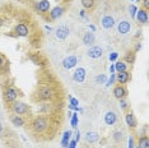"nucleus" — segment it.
<instances>
[{
	"mask_svg": "<svg viewBox=\"0 0 149 148\" xmlns=\"http://www.w3.org/2000/svg\"><path fill=\"white\" fill-rule=\"evenodd\" d=\"M77 144H78V142L75 139H70L69 144H68V148H77Z\"/></svg>",
	"mask_w": 149,
	"mask_h": 148,
	"instance_id": "e433bc0d",
	"label": "nucleus"
},
{
	"mask_svg": "<svg viewBox=\"0 0 149 148\" xmlns=\"http://www.w3.org/2000/svg\"><path fill=\"white\" fill-rule=\"evenodd\" d=\"M101 24H102L104 29H111L115 27L116 22H115V18L112 15H104V17H102V19H101Z\"/></svg>",
	"mask_w": 149,
	"mask_h": 148,
	"instance_id": "4468645a",
	"label": "nucleus"
},
{
	"mask_svg": "<svg viewBox=\"0 0 149 148\" xmlns=\"http://www.w3.org/2000/svg\"><path fill=\"white\" fill-rule=\"evenodd\" d=\"M112 95L115 96V98L121 100V98H125V97L127 96V91H126V88H125L123 84H117V86L113 87Z\"/></svg>",
	"mask_w": 149,
	"mask_h": 148,
	"instance_id": "1a4fd4ad",
	"label": "nucleus"
},
{
	"mask_svg": "<svg viewBox=\"0 0 149 148\" xmlns=\"http://www.w3.org/2000/svg\"><path fill=\"white\" fill-rule=\"evenodd\" d=\"M115 82H116V75H115V73H113V74H111L110 75V79H107L106 87H111L112 84H115Z\"/></svg>",
	"mask_w": 149,
	"mask_h": 148,
	"instance_id": "7c9ffc66",
	"label": "nucleus"
},
{
	"mask_svg": "<svg viewBox=\"0 0 149 148\" xmlns=\"http://www.w3.org/2000/svg\"><path fill=\"white\" fill-rule=\"evenodd\" d=\"M138 1H140V0H138Z\"/></svg>",
	"mask_w": 149,
	"mask_h": 148,
	"instance_id": "09e8293b",
	"label": "nucleus"
},
{
	"mask_svg": "<svg viewBox=\"0 0 149 148\" xmlns=\"http://www.w3.org/2000/svg\"><path fill=\"white\" fill-rule=\"evenodd\" d=\"M140 49H141V45H140V43H136V46H135V52L139 51Z\"/></svg>",
	"mask_w": 149,
	"mask_h": 148,
	"instance_id": "ea45409f",
	"label": "nucleus"
},
{
	"mask_svg": "<svg viewBox=\"0 0 149 148\" xmlns=\"http://www.w3.org/2000/svg\"><path fill=\"white\" fill-rule=\"evenodd\" d=\"M136 12H138V8L135 5H130V6H129V13H130V15L133 17V18H135Z\"/></svg>",
	"mask_w": 149,
	"mask_h": 148,
	"instance_id": "2f4dec72",
	"label": "nucleus"
},
{
	"mask_svg": "<svg viewBox=\"0 0 149 148\" xmlns=\"http://www.w3.org/2000/svg\"><path fill=\"white\" fill-rule=\"evenodd\" d=\"M112 137H113V140L116 143H118V142H121L123 140V132L121 130H116V132H113V134H112Z\"/></svg>",
	"mask_w": 149,
	"mask_h": 148,
	"instance_id": "cd10ccee",
	"label": "nucleus"
},
{
	"mask_svg": "<svg viewBox=\"0 0 149 148\" xmlns=\"http://www.w3.org/2000/svg\"><path fill=\"white\" fill-rule=\"evenodd\" d=\"M37 97H38V100L47 102V101H51L55 97V92H54L51 86H42L37 91Z\"/></svg>",
	"mask_w": 149,
	"mask_h": 148,
	"instance_id": "7ed1b4c3",
	"label": "nucleus"
},
{
	"mask_svg": "<svg viewBox=\"0 0 149 148\" xmlns=\"http://www.w3.org/2000/svg\"><path fill=\"white\" fill-rule=\"evenodd\" d=\"M70 125H72L74 129L78 126V114L77 112L72 114V116H70Z\"/></svg>",
	"mask_w": 149,
	"mask_h": 148,
	"instance_id": "c85d7f7f",
	"label": "nucleus"
},
{
	"mask_svg": "<svg viewBox=\"0 0 149 148\" xmlns=\"http://www.w3.org/2000/svg\"><path fill=\"white\" fill-rule=\"evenodd\" d=\"M49 125H50V123H49V119L45 116H36L35 119L32 120V123H31V128H32V130L35 133L37 134H42V133H45L47 129H49Z\"/></svg>",
	"mask_w": 149,
	"mask_h": 148,
	"instance_id": "f257e3e1",
	"label": "nucleus"
},
{
	"mask_svg": "<svg viewBox=\"0 0 149 148\" xmlns=\"http://www.w3.org/2000/svg\"><path fill=\"white\" fill-rule=\"evenodd\" d=\"M89 28H91V32H94V31H96V27H94L93 24H91V26H89Z\"/></svg>",
	"mask_w": 149,
	"mask_h": 148,
	"instance_id": "79ce46f5",
	"label": "nucleus"
},
{
	"mask_svg": "<svg viewBox=\"0 0 149 148\" xmlns=\"http://www.w3.org/2000/svg\"><path fill=\"white\" fill-rule=\"evenodd\" d=\"M96 82L100 83V84H104V83L107 82L106 74H100V75H97V77H96Z\"/></svg>",
	"mask_w": 149,
	"mask_h": 148,
	"instance_id": "c756f323",
	"label": "nucleus"
},
{
	"mask_svg": "<svg viewBox=\"0 0 149 148\" xmlns=\"http://www.w3.org/2000/svg\"><path fill=\"white\" fill-rule=\"evenodd\" d=\"M135 18H136V21L140 23V24H147V23H148V18H149L148 10H145V9H143V8L138 9Z\"/></svg>",
	"mask_w": 149,
	"mask_h": 148,
	"instance_id": "2eb2a0df",
	"label": "nucleus"
},
{
	"mask_svg": "<svg viewBox=\"0 0 149 148\" xmlns=\"http://www.w3.org/2000/svg\"><path fill=\"white\" fill-rule=\"evenodd\" d=\"M87 55L91 59H100L103 55V49L101 46H92L89 50L87 51Z\"/></svg>",
	"mask_w": 149,
	"mask_h": 148,
	"instance_id": "9d476101",
	"label": "nucleus"
},
{
	"mask_svg": "<svg viewBox=\"0 0 149 148\" xmlns=\"http://www.w3.org/2000/svg\"><path fill=\"white\" fill-rule=\"evenodd\" d=\"M10 121H12V124L14 126H17V128H19V126H23L26 124V121H24V119L21 116V115H13L12 117H10Z\"/></svg>",
	"mask_w": 149,
	"mask_h": 148,
	"instance_id": "aec40b11",
	"label": "nucleus"
},
{
	"mask_svg": "<svg viewBox=\"0 0 149 148\" xmlns=\"http://www.w3.org/2000/svg\"><path fill=\"white\" fill-rule=\"evenodd\" d=\"M135 61V52H127L124 58V63L126 64H133Z\"/></svg>",
	"mask_w": 149,
	"mask_h": 148,
	"instance_id": "a878e982",
	"label": "nucleus"
},
{
	"mask_svg": "<svg viewBox=\"0 0 149 148\" xmlns=\"http://www.w3.org/2000/svg\"><path fill=\"white\" fill-rule=\"evenodd\" d=\"M125 121H126L127 126L131 128V129H135V128L138 126V120L133 112H127L126 115H125Z\"/></svg>",
	"mask_w": 149,
	"mask_h": 148,
	"instance_id": "a211bd4d",
	"label": "nucleus"
},
{
	"mask_svg": "<svg viewBox=\"0 0 149 148\" xmlns=\"http://www.w3.org/2000/svg\"><path fill=\"white\" fill-rule=\"evenodd\" d=\"M108 58H110V61H116V59L118 58V54L116 51H113V52L110 54V56H108Z\"/></svg>",
	"mask_w": 149,
	"mask_h": 148,
	"instance_id": "c9c22d12",
	"label": "nucleus"
},
{
	"mask_svg": "<svg viewBox=\"0 0 149 148\" xmlns=\"http://www.w3.org/2000/svg\"><path fill=\"white\" fill-rule=\"evenodd\" d=\"M36 9L41 14H45V13L50 12V1L49 0H40V1L36 3Z\"/></svg>",
	"mask_w": 149,
	"mask_h": 148,
	"instance_id": "dca6fc26",
	"label": "nucleus"
},
{
	"mask_svg": "<svg viewBox=\"0 0 149 148\" xmlns=\"http://www.w3.org/2000/svg\"><path fill=\"white\" fill-rule=\"evenodd\" d=\"M79 139H80V132L79 130H77L75 132V140L77 142H79Z\"/></svg>",
	"mask_w": 149,
	"mask_h": 148,
	"instance_id": "58836bf2",
	"label": "nucleus"
},
{
	"mask_svg": "<svg viewBox=\"0 0 149 148\" xmlns=\"http://www.w3.org/2000/svg\"><path fill=\"white\" fill-rule=\"evenodd\" d=\"M70 35V29L68 28L66 26H59L57 28L55 29V36L57 40H60V41H64V40H66L68 37Z\"/></svg>",
	"mask_w": 149,
	"mask_h": 148,
	"instance_id": "0eeeda50",
	"label": "nucleus"
},
{
	"mask_svg": "<svg viewBox=\"0 0 149 148\" xmlns=\"http://www.w3.org/2000/svg\"><path fill=\"white\" fill-rule=\"evenodd\" d=\"M18 96H19V91H18V88H17L15 86L9 84V86L5 87V89H4V100H5L6 103H9V105L13 103L14 101L18 100Z\"/></svg>",
	"mask_w": 149,
	"mask_h": 148,
	"instance_id": "f03ea898",
	"label": "nucleus"
},
{
	"mask_svg": "<svg viewBox=\"0 0 149 148\" xmlns=\"http://www.w3.org/2000/svg\"><path fill=\"white\" fill-rule=\"evenodd\" d=\"M135 147V140H134V137L130 135L129 137V142H127V148H134Z\"/></svg>",
	"mask_w": 149,
	"mask_h": 148,
	"instance_id": "f704fd0d",
	"label": "nucleus"
},
{
	"mask_svg": "<svg viewBox=\"0 0 149 148\" xmlns=\"http://www.w3.org/2000/svg\"><path fill=\"white\" fill-rule=\"evenodd\" d=\"M73 135V132L72 130H65L63 134V138H61V147L63 148H68V144H69V140Z\"/></svg>",
	"mask_w": 149,
	"mask_h": 148,
	"instance_id": "4be33fe9",
	"label": "nucleus"
},
{
	"mask_svg": "<svg viewBox=\"0 0 149 148\" xmlns=\"http://www.w3.org/2000/svg\"><path fill=\"white\" fill-rule=\"evenodd\" d=\"M139 36H141V31H138L136 35H135V37H139Z\"/></svg>",
	"mask_w": 149,
	"mask_h": 148,
	"instance_id": "49530a36",
	"label": "nucleus"
},
{
	"mask_svg": "<svg viewBox=\"0 0 149 148\" xmlns=\"http://www.w3.org/2000/svg\"><path fill=\"white\" fill-rule=\"evenodd\" d=\"M100 139V134L97 132H87L86 133V140L88 143H96Z\"/></svg>",
	"mask_w": 149,
	"mask_h": 148,
	"instance_id": "412c9836",
	"label": "nucleus"
},
{
	"mask_svg": "<svg viewBox=\"0 0 149 148\" xmlns=\"http://www.w3.org/2000/svg\"><path fill=\"white\" fill-rule=\"evenodd\" d=\"M3 24H4V19H3L1 17H0V28L3 27Z\"/></svg>",
	"mask_w": 149,
	"mask_h": 148,
	"instance_id": "37998d69",
	"label": "nucleus"
},
{
	"mask_svg": "<svg viewBox=\"0 0 149 148\" xmlns=\"http://www.w3.org/2000/svg\"><path fill=\"white\" fill-rule=\"evenodd\" d=\"M115 66V72L120 73V72H127V64L124 61H116L113 64Z\"/></svg>",
	"mask_w": 149,
	"mask_h": 148,
	"instance_id": "b1692460",
	"label": "nucleus"
},
{
	"mask_svg": "<svg viewBox=\"0 0 149 148\" xmlns=\"http://www.w3.org/2000/svg\"><path fill=\"white\" fill-rule=\"evenodd\" d=\"M110 70H111V74H113V73H115V66H113V65H111Z\"/></svg>",
	"mask_w": 149,
	"mask_h": 148,
	"instance_id": "a18cd8bd",
	"label": "nucleus"
},
{
	"mask_svg": "<svg viewBox=\"0 0 149 148\" xmlns=\"http://www.w3.org/2000/svg\"><path fill=\"white\" fill-rule=\"evenodd\" d=\"M69 100H70V103H69V105H72V106H74V107H79V101H78L77 98H74V97L69 96Z\"/></svg>",
	"mask_w": 149,
	"mask_h": 148,
	"instance_id": "473e14b6",
	"label": "nucleus"
},
{
	"mask_svg": "<svg viewBox=\"0 0 149 148\" xmlns=\"http://www.w3.org/2000/svg\"><path fill=\"white\" fill-rule=\"evenodd\" d=\"M61 64H63L64 69L70 70V69H73V68H75V66H77V64H78V58H77L75 55H69V56H66V58L63 59Z\"/></svg>",
	"mask_w": 149,
	"mask_h": 148,
	"instance_id": "423d86ee",
	"label": "nucleus"
},
{
	"mask_svg": "<svg viewBox=\"0 0 149 148\" xmlns=\"http://www.w3.org/2000/svg\"><path fill=\"white\" fill-rule=\"evenodd\" d=\"M10 110L13 114H15V115H26V114H28V105L24 102H22V101H14L13 103H10Z\"/></svg>",
	"mask_w": 149,
	"mask_h": 148,
	"instance_id": "20e7f679",
	"label": "nucleus"
},
{
	"mask_svg": "<svg viewBox=\"0 0 149 148\" xmlns=\"http://www.w3.org/2000/svg\"><path fill=\"white\" fill-rule=\"evenodd\" d=\"M64 12H65V8L61 5H56L55 8H52L51 10L49 12V17L51 21H56V19H59L60 17L64 14Z\"/></svg>",
	"mask_w": 149,
	"mask_h": 148,
	"instance_id": "6e6552de",
	"label": "nucleus"
},
{
	"mask_svg": "<svg viewBox=\"0 0 149 148\" xmlns=\"http://www.w3.org/2000/svg\"><path fill=\"white\" fill-rule=\"evenodd\" d=\"M8 60H6L5 58V55L4 54H1L0 52V70H3V69H6V66H8Z\"/></svg>",
	"mask_w": 149,
	"mask_h": 148,
	"instance_id": "bb28decb",
	"label": "nucleus"
},
{
	"mask_svg": "<svg viewBox=\"0 0 149 148\" xmlns=\"http://www.w3.org/2000/svg\"><path fill=\"white\" fill-rule=\"evenodd\" d=\"M13 33L18 37H27L29 35V28L26 23H18L13 29Z\"/></svg>",
	"mask_w": 149,
	"mask_h": 148,
	"instance_id": "39448f33",
	"label": "nucleus"
},
{
	"mask_svg": "<svg viewBox=\"0 0 149 148\" xmlns=\"http://www.w3.org/2000/svg\"><path fill=\"white\" fill-rule=\"evenodd\" d=\"M94 41H96V37H94V33L93 32H87L84 33L83 36V43L86 46H92Z\"/></svg>",
	"mask_w": 149,
	"mask_h": 148,
	"instance_id": "6ab92c4d",
	"label": "nucleus"
},
{
	"mask_svg": "<svg viewBox=\"0 0 149 148\" xmlns=\"http://www.w3.org/2000/svg\"><path fill=\"white\" fill-rule=\"evenodd\" d=\"M87 77V70L84 68H78L73 74V80L77 83H83Z\"/></svg>",
	"mask_w": 149,
	"mask_h": 148,
	"instance_id": "ddd939ff",
	"label": "nucleus"
},
{
	"mask_svg": "<svg viewBox=\"0 0 149 148\" xmlns=\"http://www.w3.org/2000/svg\"><path fill=\"white\" fill-rule=\"evenodd\" d=\"M134 148H141V147H139V146H135Z\"/></svg>",
	"mask_w": 149,
	"mask_h": 148,
	"instance_id": "de8ad7c7",
	"label": "nucleus"
},
{
	"mask_svg": "<svg viewBox=\"0 0 149 148\" xmlns=\"http://www.w3.org/2000/svg\"><path fill=\"white\" fill-rule=\"evenodd\" d=\"M3 130H4V126H3V124H1V121H0V134L3 133Z\"/></svg>",
	"mask_w": 149,
	"mask_h": 148,
	"instance_id": "c03bdc74",
	"label": "nucleus"
},
{
	"mask_svg": "<svg viewBox=\"0 0 149 148\" xmlns=\"http://www.w3.org/2000/svg\"><path fill=\"white\" fill-rule=\"evenodd\" d=\"M116 75V82H118V84H126V83L130 80V73L129 72H120L117 74H115Z\"/></svg>",
	"mask_w": 149,
	"mask_h": 148,
	"instance_id": "f3484780",
	"label": "nucleus"
},
{
	"mask_svg": "<svg viewBox=\"0 0 149 148\" xmlns=\"http://www.w3.org/2000/svg\"><path fill=\"white\" fill-rule=\"evenodd\" d=\"M104 124L108 126H112L115 124L117 123V114L115 112V111H107L106 114H104Z\"/></svg>",
	"mask_w": 149,
	"mask_h": 148,
	"instance_id": "9b49d317",
	"label": "nucleus"
},
{
	"mask_svg": "<svg viewBox=\"0 0 149 148\" xmlns=\"http://www.w3.org/2000/svg\"><path fill=\"white\" fill-rule=\"evenodd\" d=\"M120 101V106H121V109L123 110H126L127 107H129V103H127V101L125 100V98H121V100H118Z\"/></svg>",
	"mask_w": 149,
	"mask_h": 148,
	"instance_id": "72a5a7b5",
	"label": "nucleus"
},
{
	"mask_svg": "<svg viewBox=\"0 0 149 148\" xmlns=\"http://www.w3.org/2000/svg\"><path fill=\"white\" fill-rule=\"evenodd\" d=\"M143 9L149 10V0H143Z\"/></svg>",
	"mask_w": 149,
	"mask_h": 148,
	"instance_id": "4c0bfd02",
	"label": "nucleus"
},
{
	"mask_svg": "<svg viewBox=\"0 0 149 148\" xmlns=\"http://www.w3.org/2000/svg\"><path fill=\"white\" fill-rule=\"evenodd\" d=\"M130 29H131V24H130V22L129 21H120L117 23V32L120 33V35H127L129 32H130Z\"/></svg>",
	"mask_w": 149,
	"mask_h": 148,
	"instance_id": "f8f14e48",
	"label": "nucleus"
},
{
	"mask_svg": "<svg viewBox=\"0 0 149 148\" xmlns=\"http://www.w3.org/2000/svg\"><path fill=\"white\" fill-rule=\"evenodd\" d=\"M138 146L141 147V148H149V138L147 135L140 137L138 140Z\"/></svg>",
	"mask_w": 149,
	"mask_h": 148,
	"instance_id": "393cba45",
	"label": "nucleus"
},
{
	"mask_svg": "<svg viewBox=\"0 0 149 148\" xmlns=\"http://www.w3.org/2000/svg\"><path fill=\"white\" fill-rule=\"evenodd\" d=\"M82 3V6L84 8V10H92V9L96 6V0H80Z\"/></svg>",
	"mask_w": 149,
	"mask_h": 148,
	"instance_id": "5701e85b",
	"label": "nucleus"
},
{
	"mask_svg": "<svg viewBox=\"0 0 149 148\" xmlns=\"http://www.w3.org/2000/svg\"><path fill=\"white\" fill-rule=\"evenodd\" d=\"M80 17H82V18H86V10H80Z\"/></svg>",
	"mask_w": 149,
	"mask_h": 148,
	"instance_id": "a19ab883",
	"label": "nucleus"
}]
</instances>
